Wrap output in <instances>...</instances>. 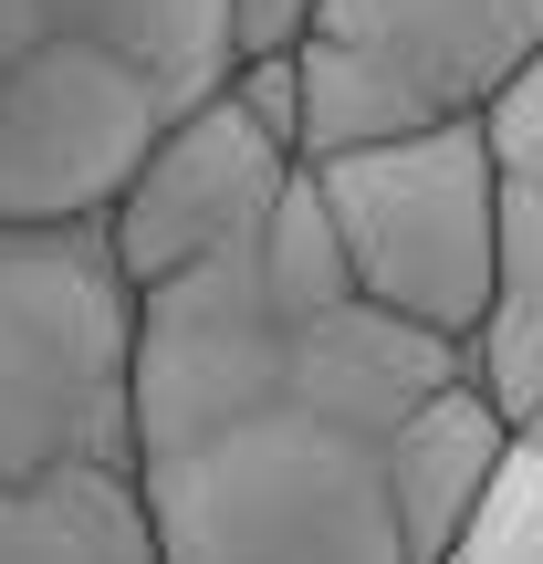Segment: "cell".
I'll use <instances>...</instances> for the list:
<instances>
[{"label":"cell","instance_id":"obj_1","mask_svg":"<svg viewBox=\"0 0 543 564\" xmlns=\"http://www.w3.org/2000/svg\"><path fill=\"white\" fill-rule=\"evenodd\" d=\"M460 366V345L345 293L293 387L126 449L158 564H419L387 512V429Z\"/></svg>","mask_w":543,"mask_h":564},{"label":"cell","instance_id":"obj_2","mask_svg":"<svg viewBox=\"0 0 543 564\" xmlns=\"http://www.w3.org/2000/svg\"><path fill=\"white\" fill-rule=\"evenodd\" d=\"M137 282L105 220L0 230V491L74 460H126Z\"/></svg>","mask_w":543,"mask_h":564},{"label":"cell","instance_id":"obj_3","mask_svg":"<svg viewBox=\"0 0 543 564\" xmlns=\"http://www.w3.org/2000/svg\"><path fill=\"white\" fill-rule=\"evenodd\" d=\"M543 53V0H314L293 42L303 167L377 137L481 126Z\"/></svg>","mask_w":543,"mask_h":564},{"label":"cell","instance_id":"obj_4","mask_svg":"<svg viewBox=\"0 0 543 564\" xmlns=\"http://www.w3.org/2000/svg\"><path fill=\"white\" fill-rule=\"evenodd\" d=\"M324 230H335V262L377 314L419 324L439 345H481L491 314V272H502V241H491V147L481 126H428V137H377L345 147V158L303 167Z\"/></svg>","mask_w":543,"mask_h":564},{"label":"cell","instance_id":"obj_5","mask_svg":"<svg viewBox=\"0 0 543 564\" xmlns=\"http://www.w3.org/2000/svg\"><path fill=\"white\" fill-rule=\"evenodd\" d=\"M303 178L293 137H282L272 116H251L241 95H199L188 116L158 126V147H146L137 167H126V188L105 199V241H116V272L137 282H178L199 262H220L230 241H251V230L272 220V199Z\"/></svg>","mask_w":543,"mask_h":564},{"label":"cell","instance_id":"obj_6","mask_svg":"<svg viewBox=\"0 0 543 564\" xmlns=\"http://www.w3.org/2000/svg\"><path fill=\"white\" fill-rule=\"evenodd\" d=\"M481 147H491V241H502V272H491L470 377L533 429V408H543V53L481 116Z\"/></svg>","mask_w":543,"mask_h":564},{"label":"cell","instance_id":"obj_7","mask_svg":"<svg viewBox=\"0 0 543 564\" xmlns=\"http://www.w3.org/2000/svg\"><path fill=\"white\" fill-rule=\"evenodd\" d=\"M512 449H523V419H512L470 366L439 387V398L408 408V419L387 429V512H398L408 554H419V564L460 554V533L481 523L491 491H502Z\"/></svg>","mask_w":543,"mask_h":564},{"label":"cell","instance_id":"obj_8","mask_svg":"<svg viewBox=\"0 0 543 564\" xmlns=\"http://www.w3.org/2000/svg\"><path fill=\"white\" fill-rule=\"evenodd\" d=\"M0 564H158L126 460H74L0 491Z\"/></svg>","mask_w":543,"mask_h":564},{"label":"cell","instance_id":"obj_9","mask_svg":"<svg viewBox=\"0 0 543 564\" xmlns=\"http://www.w3.org/2000/svg\"><path fill=\"white\" fill-rule=\"evenodd\" d=\"M32 11H42V32L95 42V53H116L126 74H146L178 116L230 84V21H220V0H32Z\"/></svg>","mask_w":543,"mask_h":564},{"label":"cell","instance_id":"obj_10","mask_svg":"<svg viewBox=\"0 0 543 564\" xmlns=\"http://www.w3.org/2000/svg\"><path fill=\"white\" fill-rule=\"evenodd\" d=\"M449 564H543V440H533V429H523V449H512L491 512L460 533V554H449Z\"/></svg>","mask_w":543,"mask_h":564},{"label":"cell","instance_id":"obj_11","mask_svg":"<svg viewBox=\"0 0 543 564\" xmlns=\"http://www.w3.org/2000/svg\"><path fill=\"white\" fill-rule=\"evenodd\" d=\"M220 21H230V63H272L303 42L314 0H220Z\"/></svg>","mask_w":543,"mask_h":564},{"label":"cell","instance_id":"obj_12","mask_svg":"<svg viewBox=\"0 0 543 564\" xmlns=\"http://www.w3.org/2000/svg\"><path fill=\"white\" fill-rule=\"evenodd\" d=\"M32 42H42V11L32 0H0V95H11V74L32 63Z\"/></svg>","mask_w":543,"mask_h":564},{"label":"cell","instance_id":"obj_13","mask_svg":"<svg viewBox=\"0 0 543 564\" xmlns=\"http://www.w3.org/2000/svg\"><path fill=\"white\" fill-rule=\"evenodd\" d=\"M533 440H543V408H533Z\"/></svg>","mask_w":543,"mask_h":564}]
</instances>
